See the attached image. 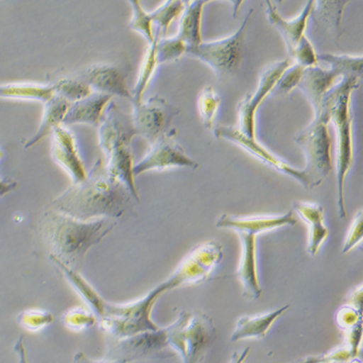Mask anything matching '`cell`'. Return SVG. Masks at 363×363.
<instances>
[{"instance_id":"17","label":"cell","mask_w":363,"mask_h":363,"mask_svg":"<svg viewBox=\"0 0 363 363\" xmlns=\"http://www.w3.org/2000/svg\"><path fill=\"white\" fill-rule=\"evenodd\" d=\"M52 157L63 169H65L72 177L74 184L84 182L87 173L81 158L73 134L62 125L57 127L52 132Z\"/></svg>"},{"instance_id":"5","label":"cell","mask_w":363,"mask_h":363,"mask_svg":"<svg viewBox=\"0 0 363 363\" xmlns=\"http://www.w3.org/2000/svg\"><path fill=\"white\" fill-rule=\"evenodd\" d=\"M165 291L166 286L162 283L144 298L131 303L113 306L106 301L97 316L99 318L100 328L115 339L130 337L159 330L160 328L151 320V310Z\"/></svg>"},{"instance_id":"25","label":"cell","mask_w":363,"mask_h":363,"mask_svg":"<svg viewBox=\"0 0 363 363\" xmlns=\"http://www.w3.org/2000/svg\"><path fill=\"white\" fill-rule=\"evenodd\" d=\"M70 106L71 103L57 94L44 103L43 118L40 123L38 131L26 142L25 147H31L48 135L52 134L54 130L60 126V123H63V119H65Z\"/></svg>"},{"instance_id":"36","label":"cell","mask_w":363,"mask_h":363,"mask_svg":"<svg viewBox=\"0 0 363 363\" xmlns=\"http://www.w3.org/2000/svg\"><path fill=\"white\" fill-rule=\"evenodd\" d=\"M362 220V211H360L354 217L352 226L350 228L348 237H347L345 245H344L343 250H342L343 253L352 250L359 243L362 242L363 233Z\"/></svg>"},{"instance_id":"28","label":"cell","mask_w":363,"mask_h":363,"mask_svg":"<svg viewBox=\"0 0 363 363\" xmlns=\"http://www.w3.org/2000/svg\"><path fill=\"white\" fill-rule=\"evenodd\" d=\"M55 94L73 104L92 94L91 87L82 79L63 78L52 84Z\"/></svg>"},{"instance_id":"31","label":"cell","mask_w":363,"mask_h":363,"mask_svg":"<svg viewBox=\"0 0 363 363\" xmlns=\"http://www.w3.org/2000/svg\"><path fill=\"white\" fill-rule=\"evenodd\" d=\"M129 4L133 7V17H132L128 28L144 35L148 43H152L155 36L152 31L153 22L150 13L145 12L144 8L140 5V2L137 0L130 1Z\"/></svg>"},{"instance_id":"6","label":"cell","mask_w":363,"mask_h":363,"mask_svg":"<svg viewBox=\"0 0 363 363\" xmlns=\"http://www.w3.org/2000/svg\"><path fill=\"white\" fill-rule=\"evenodd\" d=\"M168 333L169 347L184 363H201L216 337L213 320L201 312H182Z\"/></svg>"},{"instance_id":"29","label":"cell","mask_w":363,"mask_h":363,"mask_svg":"<svg viewBox=\"0 0 363 363\" xmlns=\"http://www.w3.org/2000/svg\"><path fill=\"white\" fill-rule=\"evenodd\" d=\"M220 103L221 99L213 87L206 86L203 89L199 97L198 107L203 126L206 129L213 128Z\"/></svg>"},{"instance_id":"32","label":"cell","mask_w":363,"mask_h":363,"mask_svg":"<svg viewBox=\"0 0 363 363\" xmlns=\"http://www.w3.org/2000/svg\"><path fill=\"white\" fill-rule=\"evenodd\" d=\"M186 54V46L177 37L160 38L157 41L158 65L165 62H176L182 55Z\"/></svg>"},{"instance_id":"18","label":"cell","mask_w":363,"mask_h":363,"mask_svg":"<svg viewBox=\"0 0 363 363\" xmlns=\"http://www.w3.org/2000/svg\"><path fill=\"white\" fill-rule=\"evenodd\" d=\"M81 79L95 92L112 97L116 95L132 101L131 92L127 89L125 77L116 66L105 63L90 66L82 74Z\"/></svg>"},{"instance_id":"30","label":"cell","mask_w":363,"mask_h":363,"mask_svg":"<svg viewBox=\"0 0 363 363\" xmlns=\"http://www.w3.org/2000/svg\"><path fill=\"white\" fill-rule=\"evenodd\" d=\"M184 1H165L161 6H159L155 11L150 13L153 23L158 26V33L165 35L168 31L169 26L176 20L179 16L182 14L184 10Z\"/></svg>"},{"instance_id":"3","label":"cell","mask_w":363,"mask_h":363,"mask_svg":"<svg viewBox=\"0 0 363 363\" xmlns=\"http://www.w3.org/2000/svg\"><path fill=\"white\" fill-rule=\"evenodd\" d=\"M99 145L108 163L106 169L111 177L123 184L130 194L139 201L133 174L131 143L137 131L132 116L123 113L116 103H108L99 123Z\"/></svg>"},{"instance_id":"35","label":"cell","mask_w":363,"mask_h":363,"mask_svg":"<svg viewBox=\"0 0 363 363\" xmlns=\"http://www.w3.org/2000/svg\"><path fill=\"white\" fill-rule=\"evenodd\" d=\"M291 57H293L298 65H301L304 68L317 66L318 60H319L311 42L309 41L307 37L302 40L301 45L296 48L295 52H294Z\"/></svg>"},{"instance_id":"15","label":"cell","mask_w":363,"mask_h":363,"mask_svg":"<svg viewBox=\"0 0 363 363\" xmlns=\"http://www.w3.org/2000/svg\"><path fill=\"white\" fill-rule=\"evenodd\" d=\"M213 133L214 136L218 138V139L227 140L229 142L234 143V144L240 145L243 150L255 156L262 162L272 167V169H277V172L286 174V176L293 177V179L298 180L299 184L307 188V182L303 172L293 168V167L288 165L284 161L278 158L277 156L272 155L266 147L257 142L256 138L246 136L240 129L224 125L216 126L214 128Z\"/></svg>"},{"instance_id":"22","label":"cell","mask_w":363,"mask_h":363,"mask_svg":"<svg viewBox=\"0 0 363 363\" xmlns=\"http://www.w3.org/2000/svg\"><path fill=\"white\" fill-rule=\"evenodd\" d=\"M111 99H112V96L110 95L92 92L84 99L77 101L71 104L65 119H63V123L89 124L91 126H99L101 118H102L103 113Z\"/></svg>"},{"instance_id":"1","label":"cell","mask_w":363,"mask_h":363,"mask_svg":"<svg viewBox=\"0 0 363 363\" xmlns=\"http://www.w3.org/2000/svg\"><path fill=\"white\" fill-rule=\"evenodd\" d=\"M131 198L127 188L98 160L86 179L52 201L50 208L79 221L113 219L123 216Z\"/></svg>"},{"instance_id":"34","label":"cell","mask_w":363,"mask_h":363,"mask_svg":"<svg viewBox=\"0 0 363 363\" xmlns=\"http://www.w3.org/2000/svg\"><path fill=\"white\" fill-rule=\"evenodd\" d=\"M18 322L28 330L37 331L52 323V317L46 312L29 310V311L23 312L22 314H20Z\"/></svg>"},{"instance_id":"24","label":"cell","mask_w":363,"mask_h":363,"mask_svg":"<svg viewBox=\"0 0 363 363\" xmlns=\"http://www.w3.org/2000/svg\"><path fill=\"white\" fill-rule=\"evenodd\" d=\"M290 306L281 307L267 314L240 318L232 335V341L237 342L247 338H263L267 331L277 322L281 315L287 311Z\"/></svg>"},{"instance_id":"37","label":"cell","mask_w":363,"mask_h":363,"mask_svg":"<svg viewBox=\"0 0 363 363\" xmlns=\"http://www.w3.org/2000/svg\"><path fill=\"white\" fill-rule=\"evenodd\" d=\"M362 312H359V314ZM357 310L349 308V307H343L338 312V320H340V325L342 328H354L357 325L362 323V317L357 316Z\"/></svg>"},{"instance_id":"7","label":"cell","mask_w":363,"mask_h":363,"mask_svg":"<svg viewBox=\"0 0 363 363\" xmlns=\"http://www.w3.org/2000/svg\"><path fill=\"white\" fill-rule=\"evenodd\" d=\"M330 121L328 116H315L310 125L294 138L306 155V166L302 172L310 189L319 186L333 169L331 140L328 129Z\"/></svg>"},{"instance_id":"16","label":"cell","mask_w":363,"mask_h":363,"mask_svg":"<svg viewBox=\"0 0 363 363\" xmlns=\"http://www.w3.org/2000/svg\"><path fill=\"white\" fill-rule=\"evenodd\" d=\"M237 232L242 241V255L237 274L242 284V295L246 298L258 299L263 293L257 270L256 240L258 234L246 229Z\"/></svg>"},{"instance_id":"19","label":"cell","mask_w":363,"mask_h":363,"mask_svg":"<svg viewBox=\"0 0 363 363\" xmlns=\"http://www.w3.org/2000/svg\"><path fill=\"white\" fill-rule=\"evenodd\" d=\"M267 18L270 23L279 30L281 35L285 40L286 45H287L289 52L293 55L296 48L301 45L302 40L306 37V30L309 18L311 17L312 10H313L314 1L307 2L303 11L293 20H285L281 17L277 6H274L272 2L267 1Z\"/></svg>"},{"instance_id":"12","label":"cell","mask_w":363,"mask_h":363,"mask_svg":"<svg viewBox=\"0 0 363 363\" xmlns=\"http://www.w3.org/2000/svg\"><path fill=\"white\" fill-rule=\"evenodd\" d=\"M133 107L132 121L137 134L142 135L151 144L169 131V124L179 113L177 108L158 96L142 101L139 104H133Z\"/></svg>"},{"instance_id":"11","label":"cell","mask_w":363,"mask_h":363,"mask_svg":"<svg viewBox=\"0 0 363 363\" xmlns=\"http://www.w3.org/2000/svg\"><path fill=\"white\" fill-rule=\"evenodd\" d=\"M222 257V246L216 241H206L199 245L185 258L174 274L164 282L167 291L180 286L205 282L213 274Z\"/></svg>"},{"instance_id":"20","label":"cell","mask_w":363,"mask_h":363,"mask_svg":"<svg viewBox=\"0 0 363 363\" xmlns=\"http://www.w3.org/2000/svg\"><path fill=\"white\" fill-rule=\"evenodd\" d=\"M298 223L294 211L277 216H249L240 217L224 214L217 221L216 227L228 228L235 230L240 229L251 230L257 234L269 232L284 226H295Z\"/></svg>"},{"instance_id":"39","label":"cell","mask_w":363,"mask_h":363,"mask_svg":"<svg viewBox=\"0 0 363 363\" xmlns=\"http://www.w3.org/2000/svg\"><path fill=\"white\" fill-rule=\"evenodd\" d=\"M73 363H118L113 360L105 359H91L83 352H78L74 356Z\"/></svg>"},{"instance_id":"33","label":"cell","mask_w":363,"mask_h":363,"mask_svg":"<svg viewBox=\"0 0 363 363\" xmlns=\"http://www.w3.org/2000/svg\"><path fill=\"white\" fill-rule=\"evenodd\" d=\"M306 69L298 63L291 65L278 81L274 91L277 94H288L295 87L298 86Z\"/></svg>"},{"instance_id":"10","label":"cell","mask_w":363,"mask_h":363,"mask_svg":"<svg viewBox=\"0 0 363 363\" xmlns=\"http://www.w3.org/2000/svg\"><path fill=\"white\" fill-rule=\"evenodd\" d=\"M168 328L140 333L130 337L115 339L108 346L106 359L118 363H131L136 360L159 359L173 356L168 350Z\"/></svg>"},{"instance_id":"26","label":"cell","mask_w":363,"mask_h":363,"mask_svg":"<svg viewBox=\"0 0 363 363\" xmlns=\"http://www.w3.org/2000/svg\"><path fill=\"white\" fill-rule=\"evenodd\" d=\"M160 33H156L155 41L150 44V47L145 52L144 60L140 65L139 76H138L136 86H135L132 94V104H139L143 101V95L150 84V79L157 67V41Z\"/></svg>"},{"instance_id":"2","label":"cell","mask_w":363,"mask_h":363,"mask_svg":"<svg viewBox=\"0 0 363 363\" xmlns=\"http://www.w3.org/2000/svg\"><path fill=\"white\" fill-rule=\"evenodd\" d=\"M115 226L113 219L79 221L52 208L39 222L40 234L50 250V258L77 272L89 249L110 234Z\"/></svg>"},{"instance_id":"40","label":"cell","mask_w":363,"mask_h":363,"mask_svg":"<svg viewBox=\"0 0 363 363\" xmlns=\"http://www.w3.org/2000/svg\"><path fill=\"white\" fill-rule=\"evenodd\" d=\"M16 187V184H6V182L0 180V196H4L9 193Z\"/></svg>"},{"instance_id":"8","label":"cell","mask_w":363,"mask_h":363,"mask_svg":"<svg viewBox=\"0 0 363 363\" xmlns=\"http://www.w3.org/2000/svg\"><path fill=\"white\" fill-rule=\"evenodd\" d=\"M330 65L328 70L319 66L306 68L302 76L299 89L314 108V113L319 112L325 95L336 86V79L349 75L362 77V57L351 55H322L318 57Z\"/></svg>"},{"instance_id":"14","label":"cell","mask_w":363,"mask_h":363,"mask_svg":"<svg viewBox=\"0 0 363 363\" xmlns=\"http://www.w3.org/2000/svg\"><path fill=\"white\" fill-rule=\"evenodd\" d=\"M291 65V60H281L264 69L259 77L258 89L254 94L246 95L245 99L238 104V118L240 129L243 134L250 138H256V113L262 102L275 86L285 71Z\"/></svg>"},{"instance_id":"13","label":"cell","mask_w":363,"mask_h":363,"mask_svg":"<svg viewBox=\"0 0 363 363\" xmlns=\"http://www.w3.org/2000/svg\"><path fill=\"white\" fill-rule=\"evenodd\" d=\"M176 130H169L151 145L147 155L134 165L135 177L151 169H166L173 167H184L196 169L199 164L188 157L182 145L176 140Z\"/></svg>"},{"instance_id":"38","label":"cell","mask_w":363,"mask_h":363,"mask_svg":"<svg viewBox=\"0 0 363 363\" xmlns=\"http://www.w3.org/2000/svg\"><path fill=\"white\" fill-rule=\"evenodd\" d=\"M14 351L17 354L18 363H29L23 336H20L18 340L16 341Z\"/></svg>"},{"instance_id":"21","label":"cell","mask_w":363,"mask_h":363,"mask_svg":"<svg viewBox=\"0 0 363 363\" xmlns=\"http://www.w3.org/2000/svg\"><path fill=\"white\" fill-rule=\"evenodd\" d=\"M294 209L308 224L309 238L307 251L310 255L315 256L330 235V230L325 223L324 208L319 203L295 201Z\"/></svg>"},{"instance_id":"41","label":"cell","mask_w":363,"mask_h":363,"mask_svg":"<svg viewBox=\"0 0 363 363\" xmlns=\"http://www.w3.org/2000/svg\"><path fill=\"white\" fill-rule=\"evenodd\" d=\"M1 156H2V151L0 150V157H1Z\"/></svg>"},{"instance_id":"9","label":"cell","mask_w":363,"mask_h":363,"mask_svg":"<svg viewBox=\"0 0 363 363\" xmlns=\"http://www.w3.org/2000/svg\"><path fill=\"white\" fill-rule=\"evenodd\" d=\"M252 13L251 10L246 15L242 25L233 35L217 41L201 42L198 47L188 50L186 54L206 63L220 78L234 75L242 62L246 28L250 23Z\"/></svg>"},{"instance_id":"4","label":"cell","mask_w":363,"mask_h":363,"mask_svg":"<svg viewBox=\"0 0 363 363\" xmlns=\"http://www.w3.org/2000/svg\"><path fill=\"white\" fill-rule=\"evenodd\" d=\"M360 77L345 76L323 100L319 110L330 113L337 134L336 147V179H337V206L340 218H345L346 208L344 199V185L347 174L354 161L352 150V116L350 111L352 92L359 86ZM316 115V113H315Z\"/></svg>"},{"instance_id":"27","label":"cell","mask_w":363,"mask_h":363,"mask_svg":"<svg viewBox=\"0 0 363 363\" xmlns=\"http://www.w3.org/2000/svg\"><path fill=\"white\" fill-rule=\"evenodd\" d=\"M54 95V89L50 86L38 84H0V98H17L46 103Z\"/></svg>"},{"instance_id":"23","label":"cell","mask_w":363,"mask_h":363,"mask_svg":"<svg viewBox=\"0 0 363 363\" xmlns=\"http://www.w3.org/2000/svg\"><path fill=\"white\" fill-rule=\"evenodd\" d=\"M208 1H187L180 18L179 34L177 37L186 46V52L203 42L201 40V18L203 8Z\"/></svg>"}]
</instances>
